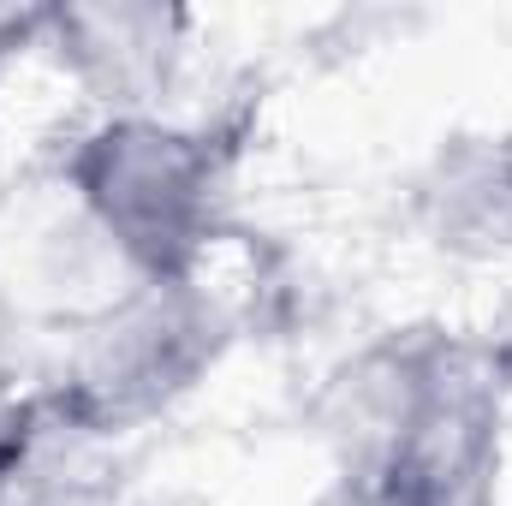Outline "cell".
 I'll return each instance as SVG.
<instances>
[{
  "instance_id": "cell-5",
  "label": "cell",
  "mask_w": 512,
  "mask_h": 506,
  "mask_svg": "<svg viewBox=\"0 0 512 506\" xmlns=\"http://www.w3.org/2000/svg\"><path fill=\"white\" fill-rule=\"evenodd\" d=\"M42 24H48V12H12V6H0V60H6L18 42L42 36Z\"/></svg>"
},
{
  "instance_id": "cell-1",
  "label": "cell",
  "mask_w": 512,
  "mask_h": 506,
  "mask_svg": "<svg viewBox=\"0 0 512 506\" xmlns=\"http://www.w3.org/2000/svg\"><path fill=\"white\" fill-rule=\"evenodd\" d=\"M72 197L143 286H179L221 203V155L203 131L114 114L72 155Z\"/></svg>"
},
{
  "instance_id": "cell-6",
  "label": "cell",
  "mask_w": 512,
  "mask_h": 506,
  "mask_svg": "<svg viewBox=\"0 0 512 506\" xmlns=\"http://www.w3.org/2000/svg\"><path fill=\"white\" fill-rule=\"evenodd\" d=\"M0 489H6V477H0ZM0 506H6V501H0Z\"/></svg>"
},
{
  "instance_id": "cell-2",
  "label": "cell",
  "mask_w": 512,
  "mask_h": 506,
  "mask_svg": "<svg viewBox=\"0 0 512 506\" xmlns=\"http://www.w3.org/2000/svg\"><path fill=\"white\" fill-rule=\"evenodd\" d=\"M495 465V399L465 364H405L376 429L387 506H483Z\"/></svg>"
},
{
  "instance_id": "cell-4",
  "label": "cell",
  "mask_w": 512,
  "mask_h": 506,
  "mask_svg": "<svg viewBox=\"0 0 512 506\" xmlns=\"http://www.w3.org/2000/svg\"><path fill=\"white\" fill-rule=\"evenodd\" d=\"M423 221L447 251L512 245V137H459L423 179Z\"/></svg>"
},
{
  "instance_id": "cell-3",
  "label": "cell",
  "mask_w": 512,
  "mask_h": 506,
  "mask_svg": "<svg viewBox=\"0 0 512 506\" xmlns=\"http://www.w3.org/2000/svg\"><path fill=\"white\" fill-rule=\"evenodd\" d=\"M42 36L78 72L84 90L114 102L120 114H143L185 54V12L173 6H54Z\"/></svg>"
}]
</instances>
